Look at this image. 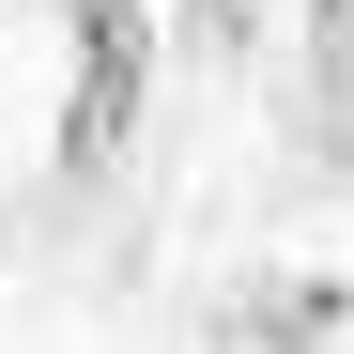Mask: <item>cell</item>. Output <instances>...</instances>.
<instances>
[{"mask_svg": "<svg viewBox=\"0 0 354 354\" xmlns=\"http://www.w3.org/2000/svg\"><path fill=\"white\" fill-rule=\"evenodd\" d=\"M139 62H154V31H139V0H93L77 16V108H62V169H108L139 124Z\"/></svg>", "mask_w": 354, "mask_h": 354, "instance_id": "obj_1", "label": "cell"}]
</instances>
